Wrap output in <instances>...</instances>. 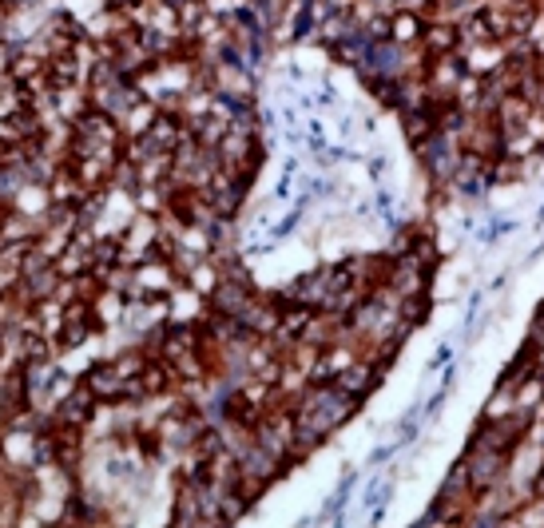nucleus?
<instances>
[{"instance_id":"1","label":"nucleus","mask_w":544,"mask_h":528,"mask_svg":"<svg viewBox=\"0 0 544 528\" xmlns=\"http://www.w3.org/2000/svg\"><path fill=\"white\" fill-rule=\"evenodd\" d=\"M536 493H541V496H544V473H541V480H536Z\"/></svg>"},{"instance_id":"2","label":"nucleus","mask_w":544,"mask_h":528,"mask_svg":"<svg viewBox=\"0 0 544 528\" xmlns=\"http://www.w3.org/2000/svg\"><path fill=\"white\" fill-rule=\"evenodd\" d=\"M119 4H128V0H119Z\"/></svg>"}]
</instances>
